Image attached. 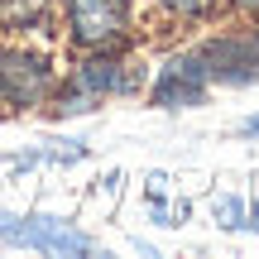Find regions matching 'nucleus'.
Masks as SVG:
<instances>
[{
  "instance_id": "20e7f679",
  "label": "nucleus",
  "mask_w": 259,
  "mask_h": 259,
  "mask_svg": "<svg viewBox=\"0 0 259 259\" xmlns=\"http://www.w3.org/2000/svg\"><path fill=\"white\" fill-rule=\"evenodd\" d=\"M197 58L206 67V82H226V87L259 82V44L254 38H216Z\"/></svg>"
},
{
  "instance_id": "f03ea898",
  "label": "nucleus",
  "mask_w": 259,
  "mask_h": 259,
  "mask_svg": "<svg viewBox=\"0 0 259 259\" xmlns=\"http://www.w3.org/2000/svg\"><path fill=\"white\" fill-rule=\"evenodd\" d=\"M53 63L34 48H0V101L29 111V106H44L53 96Z\"/></svg>"
},
{
  "instance_id": "9d476101",
  "label": "nucleus",
  "mask_w": 259,
  "mask_h": 259,
  "mask_svg": "<svg viewBox=\"0 0 259 259\" xmlns=\"http://www.w3.org/2000/svg\"><path fill=\"white\" fill-rule=\"evenodd\" d=\"M250 226H254V231H259V202L250 206Z\"/></svg>"
},
{
  "instance_id": "9b49d317",
  "label": "nucleus",
  "mask_w": 259,
  "mask_h": 259,
  "mask_svg": "<svg viewBox=\"0 0 259 259\" xmlns=\"http://www.w3.org/2000/svg\"><path fill=\"white\" fill-rule=\"evenodd\" d=\"M240 5H245V10H259V0H240Z\"/></svg>"
},
{
  "instance_id": "f257e3e1",
  "label": "nucleus",
  "mask_w": 259,
  "mask_h": 259,
  "mask_svg": "<svg viewBox=\"0 0 259 259\" xmlns=\"http://www.w3.org/2000/svg\"><path fill=\"white\" fill-rule=\"evenodd\" d=\"M0 240L15 250H38V254H96V240L87 231H77L72 221L48 211H5L0 206Z\"/></svg>"
},
{
  "instance_id": "39448f33",
  "label": "nucleus",
  "mask_w": 259,
  "mask_h": 259,
  "mask_svg": "<svg viewBox=\"0 0 259 259\" xmlns=\"http://www.w3.org/2000/svg\"><path fill=\"white\" fill-rule=\"evenodd\" d=\"M206 96V67L197 53H183L173 58V63L158 67L154 77V106H163V111H183V106H202Z\"/></svg>"
},
{
  "instance_id": "1a4fd4ad",
  "label": "nucleus",
  "mask_w": 259,
  "mask_h": 259,
  "mask_svg": "<svg viewBox=\"0 0 259 259\" xmlns=\"http://www.w3.org/2000/svg\"><path fill=\"white\" fill-rule=\"evenodd\" d=\"M240 130H245V135H254V139H259V115H250V120H240Z\"/></svg>"
},
{
  "instance_id": "423d86ee",
  "label": "nucleus",
  "mask_w": 259,
  "mask_h": 259,
  "mask_svg": "<svg viewBox=\"0 0 259 259\" xmlns=\"http://www.w3.org/2000/svg\"><path fill=\"white\" fill-rule=\"evenodd\" d=\"M48 10H53V0H0V24L5 29H44L48 24Z\"/></svg>"
},
{
  "instance_id": "7ed1b4c3",
  "label": "nucleus",
  "mask_w": 259,
  "mask_h": 259,
  "mask_svg": "<svg viewBox=\"0 0 259 259\" xmlns=\"http://www.w3.org/2000/svg\"><path fill=\"white\" fill-rule=\"evenodd\" d=\"M67 29L82 48H115L130 29V0H67Z\"/></svg>"
},
{
  "instance_id": "0eeeda50",
  "label": "nucleus",
  "mask_w": 259,
  "mask_h": 259,
  "mask_svg": "<svg viewBox=\"0 0 259 259\" xmlns=\"http://www.w3.org/2000/svg\"><path fill=\"white\" fill-rule=\"evenodd\" d=\"M173 15H183V19H202V15H211L216 10V0H163Z\"/></svg>"
},
{
  "instance_id": "6e6552de",
  "label": "nucleus",
  "mask_w": 259,
  "mask_h": 259,
  "mask_svg": "<svg viewBox=\"0 0 259 259\" xmlns=\"http://www.w3.org/2000/svg\"><path fill=\"white\" fill-rule=\"evenodd\" d=\"M211 216H221V226L226 231H240V202H235V197H221V202H211Z\"/></svg>"
}]
</instances>
